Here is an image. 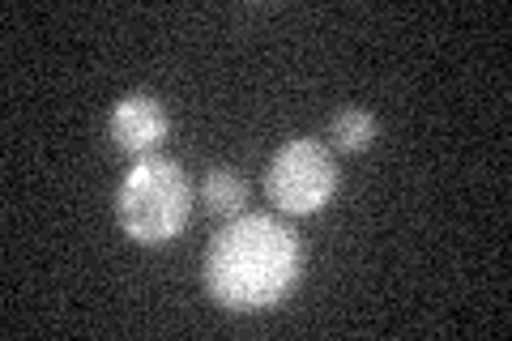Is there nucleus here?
Returning <instances> with one entry per match:
<instances>
[{
	"mask_svg": "<svg viewBox=\"0 0 512 341\" xmlns=\"http://www.w3.org/2000/svg\"><path fill=\"white\" fill-rule=\"evenodd\" d=\"M303 269L299 235L282 218L239 214L205 248V290L227 312H265L295 290Z\"/></svg>",
	"mask_w": 512,
	"mask_h": 341,
	"instance_id": "obj_1",
	"label": "nucleus"
},
{
	"mask_svg": "<svg viewBox=\"0 0 512 341\" xmlns=\"http://www.w3.org/2000/svg\"><path fill=\"white\" fill-rule=\"evenodd\" d=\"M192 184L175 158L146 154L124 171L116 188V218L124 235L141 248H163L188 226Z\"/></svg>",
	"mask_w": 512,
	"mask_h": 341,
	"instance_id": "obj_2",
	"label": "nucleus"
},
{
	"mask_svg": "<svg viewBox=\"0 0 512 341\" xmlns=\"http://www.w3.org/2000/svg\"><path fill=\"white\" fill-rule=\"evenodd\" d=\"M338 192V162L325 141L291 137L278 145V154L265 167V197L291 218H308L325 209L329 197Z\"/></svg>",
	"mask_w": 512,
	"mask_h": 341,
	"instance_id": "obj_3",
	"label": "nucleus"
},
{
	"mask_svg": "<svg viewBox=\"0 0 512 341\" xmlns=\"http://www.w3.org/2000/svg\"><path fill=\"white\" fill-rule=\"evenodd\" d=\"M111 141H116V150L133 154V158H146L154 154L158 145L167 137V111L163 103L154 99V94H124V99L111 107Z\"/></svg>",
	"mask_w": 512,
	"mask_h": 341,
	"instance_id": "obj_4",
	"label": "nucleus"
},
{
	"mask_svg": "<svg viewBox=\"0 0 512 341\" xmlns=\"http://www.w3.org/2000/svg\"><path fill=\"white\" fill-rule=\"evenodd\" d=\"M201 205L210 209L214 218H222V222L239 218V214H244V205H248L244 175L231 171V167H210V171H205V180H201Z\"/></svg>",
	"mask_w": 512,
	"mask_h": 341,
	"instance_id": "obj_5",
	"label": "nucleus"
},
{
	"mask_svg": "<svg viewBox=\"0 0 512 341\" xmlns=\"http://www.w3.org/2000/svg\"><path fill=\"white\" fill-rule=\"evenodd\" d=\"M372 141H376V120H372V111H363V107H342L338 116L329 120V145H333V150H342V154H363Z\"/></svg>",
	"mask_w": 512,
	"mask_h": 341,
	"instance_id": "obj_6",
	"label": "nucleus"
}]
</instances>
